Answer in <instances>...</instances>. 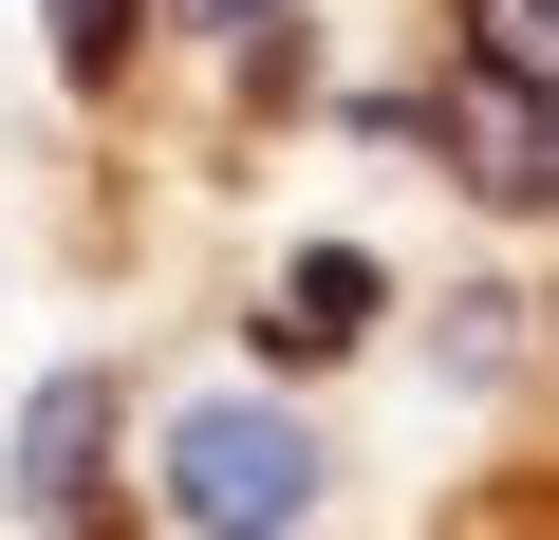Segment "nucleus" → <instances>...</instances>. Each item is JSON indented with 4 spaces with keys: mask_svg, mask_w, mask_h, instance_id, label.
Masks as SVG:
<instances>
[{
    "mask_svg": "<svg viewBox=\"0 0 559 540\" xmlns=\"http://www.w3.org/2000/svg\"><path fill=\"white\" fill-rule=\"evenodd\" d=\"M280 20V0H187V38H261Z\"/></svg>",
    "mask_w": 559,
    "mask_h": 540,
    "instance_id": "nucleus-6",
    "label": "nucleus"
},
{
    "mask_svg": "<svg viewBox=\"0 0 559 540\" xmlns=\"http://www.w3.org/2000/svg\"><path fill=\"white\" fill-rule=\"evenodd\" d=\"M57 57H75V75H112V57H131V0H57Z\"/></svg>",
    "mask_w": 559,
    "mask_h": 540,
    "instance_id": "nucleus-4",
    "label": "nucleus"
},
{
    "mask_svg": "<svg viewBox=\"0 0 559 540\" xmlns=\"http://www.w3.org/2000/svg\"><path fill=\"white\" fill-rule=\"evenodd\" d=\"M466 20H485V57H503V75H540V0H466Z\"/></svg>",
    "mask_w": 559,
    "mask_h": 540,
    "instance_id": "nucleus-5",
    "label": "nucleus"
},
{
    "mask_svg": "<svg viewBox=\"0 0 559 540\" xmlns=\"http://www.w3.org/2000/svg\"><path fill=\"white\" fill-rule=\"evenodd\" d=\"M336 336H373V261H355V242H318L299 280L261 299V355H336Z\"/></svg>",
    "mask_w": 559,
    "mask_h": 540,
    "instance_id": "nucleus-3",
    "label": "nucleus"
},
{
    "mask_svg": "<svg viewBox=\"0 0 559 540\" xmlns=\"http://www.w3.org/2000/svg\"><path fill=\"white\" fill-rule=\"evenodd\" d=\"M94 429H112V392H94V373H57V392L20 410V503H38V521H75V503H94Z\"/></svg>",
    "mask_w": 559,
    "mask_h": 540,
    "instance_id": "nucleus-2",
    "label": "nucleus"
},
{
    "mask_svg": "<svg viewBox=\"0 0 559 540\" xmlns=\"http://www.w3.org/2000/svg\"><path fill=\"white\" fill-rule=\"evenodd\" d=\"M168 503H187L205 540H280V521L318 503V447L280 429V410H242V392H224V410H187V429H168Z\"/></svg>",
    "mask_w": 559,
    "mask_h": 540,
    "instance_id": "nucleus-1",
    "label": "nucleus"
}]
</instances>
